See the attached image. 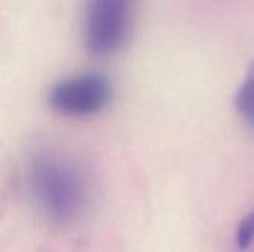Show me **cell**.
Masks as SVG:
<instances>
[{"mask_svg": "<svg viewBox=\"0 0 254 252\" xmlns=\"http://www.w3.org/2000/svg\"><path fill=\"white\" fill-rule=\"evenodd\" d=\"M28 183L40 212L49 221L63 226L82 215L88 186L70 160L52 153L36 154L28 168Z\"/></svg>", "mask_w": 254, "mask_h": 252, "instance_id": "6da1fadb", "label": "cell"}, {"mask_svg": "<svg viewBox=\"0 0 254 252\" xmlns=\"http://www.w3.org/2000/svg\"><path fill=\"white\" fill-rule=\"evenodd\" d=\"M135 0H85L83 42L94 56H107L128 40Z\"/></svg>", "mask_w": 254, "mask_h": 252, "instance_id": "7a4b0ae2", "label": "cell"}, {"mask_svg": "<svg viewBox=\"0 0 254 252\" xmlns=\"http://www.w3.org/2000/svg\"><path fill=\"white\" fill-rule=\"evenodd\" d=\"M113 98L110 80L100 73H80L57 82L48 101L54 111L68 117H88L103 111Z\"/></svg>", "mask_w": 254, "mask_h": 252, "instance_id": "3957f363", "label": "cell"}, {"mask_svg": "<svg viewBox=\"0 0 254 252\" xmlns=\"http://www.w3.org/2000/svg\"><path fill=\"white\" fill-rule=\"evenodd\" d=\"M235 107L241 117L254 129V61L235 94Z\"/></svg>", "mask_w": 254, "mask_h": 252, "instance_id": "277c9868", "label": "cell"}, {"mask_svg": "<svg viewBox=\"0 0 254 252\" xmlns=\"http://www.w3.org/2000/svg\"><path fill=\"white\" fill-rule=\"evenodd\" d=\"M254 244V209L249 212L240 223L235 235V245L237 250L241 252L247 251Z\"/></svg>", "mask_w": 254, "mask_h": 252, "instance_id": "5b68a950", "label": "cell"}]
</instances>
